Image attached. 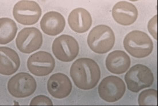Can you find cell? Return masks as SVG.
<instances>
[{
    "mask_svg": "<svg viewBox=\"0 0 158 106\" xmlns=\"http://www.w3.org/2000/svg\"><path fill=\"white\" fill-rule=\"evenodd\" d=\"M70 76L75 86L81 90L94 88L101 78L98 65L93 59L81 58L75 61L70 68Z\"/></svg>",
    "mask_w": 158,
    "mask_h": 106,
    "instance_id": "6da1fadb",
    "label": "cell"
},
{
    "mask_svg": "<svg viewBox=\"0 0 158 106\" xmlns=\"http://www.w3.org/2000/svg\"><path fill=\"white\" fill-rule=\"evenodd\" d=\"M123 44L127 51L137 58L148 56L154 49L153 42L148 35L139 30L128 33L125 36Z\"/></svg>",
    "mask_w": 158,
    "mask_h": 106,
    "instance_id": "7a4b0ae2",
    "label": "cell"
},
{
    "mask_svg": "<svg viewBox=\"0 0 158 106\" xmlns=\"http://www.w3.org/2000/svg\"><path fill=\"white\" fill-rule=\"evenodd\" d=\"M115 36L110 27L105 25L96 26L87 37V44L93 51L105 54L110 51L114 45Z\"/></svg>",
    "mask_w": 158,
    "mask_h": 106,
    "instance_id": "3957f363",
    "label": "cell"
},
{
    "mask_svg": "<svg viewBox=\"0 0 158 106\" xmlns=\"http://www.w3.org/2000/svg\"><path fill=\"white\" fill-rule=\"evenodd\" d=\"M125 81L128 90L138 93L152 86L154 81V74L148 67L137 64L132 66L125 74Z\"/></svg>",
    "mask_w": 158,
    "mask_h": 106,
    "instance_id": "277c9868",
    "label": "cell"
},
{
    "mask_svg": "<svg viewBox=\"0 0 158 106\" xmlns=\"http://www.w3.org/2000/svg\"><path fill=\"white\" fill-rule=\"evenodd\" d=\"M52 49L55 57L64 62L73 61L79 51V44L77 40L71 36L65 34L55 39Z\"/></svg>",
    "mask_w": 158,
    "mask_h": 106,
    "instance_id": "5b68a950",
    "label": "cell"
},
{
    "mask_svg": "<svg viewBox=\"0 0 158 106\" xmlns=\"http://www.w3.org/2000/svg\"><path fill=\"white\" fill-rule=\"evenodd\" d=\"M37 84L35 78L27 73H19L11 78L8 83L9 94L17 98L28 97L35 93Z\"/></svg>",
    "mask_w": 158,
    "mask_h": 106,
    "instance_id": "8992f818",
    "label": "cell"
},
{
    "mask_svg": "<svg viewBox=\"0 0 158 106\" xmlns=\"http://www.w3.org/2000/svg\"><path fill=\"white\" fill-rule=\"evenodd\" d=\"M13 15L19 23L24 25H32L39 20L42 9L35 1L23 0L15 5Z\"/></svg>",
    "mask_w": 158,
    "mask_h": 106,
    "instance_id": "52a82bcc",
    "label": "cell"
},
{
    "mask_svg": "<svg viewBox=\"0 0 158 106\" xmlns=\"http://www.w3.org/2000/svg\"><path fill=\"white\" fill-rule=\"evenodd\" d=\"M125 83L121 79L114 75L105 78L98 86L100 98L109 103L119 100L125 94Z\"/></svg>",
    "mask_w": 158,
    "mask_h": 106,
    "instance_id": "ba28073f",
    "label": "cell"
},
{
    "mask_svg": "<svg viewBox=\"0 0 158 106\" xmlns=\"http://www.w3.org/2000/svg\"><path fill=\"white\" fill-rule=\"evenodd\" d=\"M43 36L39 29L25 28L19 33L16 40L17 47L21 53L30 54L40 49L43 44Z\"/></svg>",
    "mask_w": 158,
    "mask_h": 106,
    "instance_id": "9c48e42d",
    "label": "cell"
},
{
    "mask_svg": "<svg viewBox=\"0 0 158 106\" xmlns=\"http://www.w3.org/2000/svg\"><path fill=\"white\" fill-rule=\"evenodd\" d=\"M27 67L33 75L44 77L52 72L55 67V61L50 53L40 51L29 57Z\"/></svg>",
    "mask_w": 158,
    "mask_h": 106,
    "instance_id": "30bf717a",
    "label": "cell"
},
{
    "mask_svg": "<svg viewBox=\"0 0 158 106\" xmlns=\"http://www.w3.org/2000/svg\"><path fill=\"white\" fill-rule=\"evenodd\" d=\"M47 87L51 96L56 99H63L70 94L73 87L69 78L64 74L58 73L50 77Z\"/></svg>",
    "mask_w": 158,
    "mask_h": 106,
    "instance_id": "8fae6325",
    "label": "cell"
},
{
    "mask_svg": "<svg viewBox=\"0 0 158 106\" xmlns=\"http://www.w3.org/2000/svg\"><path fill=\"white\" fill-rule=\"evenodd\" d=\"M112 16L118 24L123 26L133 24L138 17L136 7L127 1H120L114 5Z\"/></svg>",
    "mask_w": 158,
    "mask_h": 106,
    "instance_id": "7c38bea8",
    "label": "cell"
},
{
    "mask_svg": "<svg viewBox=\"0 0 158 106\" xmlns=\"http://www.w3.org/2000/svg\"><path fill=\"white\" fill-rule=\"evenodd\" d=\"M66 26L64 17L56 12L46 13L40 21V27L43 32L50 36H55L62 33Z\"/></svg>",
    "mask_w": 158,
    "mask_h": 106,
    "instance_id": "4fadbf2b",
    "label": "cell"
},
{
    "mask_svg": "<svg viewBox=\"0 0 158 106\" xmlns=\"http://www.w3.org/2000/svg\"><path fill=\"white\" fill-rule=\"evenodd\" d=\"M20 66V59L17 53L8 47H0V73L10 75L15 73Z\"/></svg>",
    "mask_w": 158,
    "mask_h": 106,
    "instance_id": "5bb4252c",
    "label": "cell"
},
{
    "mask_svg": "<svg viewBox=\"0 0 158 106\" xmlns=\"http://www.w3.org/2000/svg\"><path fill=\"white\" fill-rule=\"evenodd\" d=\"M68 22L74 32L77 33H86L92 26V16L86 9L78 8L74 9L70 13Z\"/></svg>",
    "mask_w": 158,
    "mask_h": 106,
    "instance_id": "9a60e30c",
    "label": "cell"
},
{
    "mask_svg": "<svg viewBox=\"0 0 158 106\" xmlns=\"http://www.w3.org/2000/svg\"><path fill=\"white\" fill-rule=\"evenodd\" d=\"M105 64L109 72L114 74H122L129 69L131 59L124 51L115 50L109 54Z\"/></svg>",
    "mask_w": 158,
    "mask_h": 106,
    "instance_id": "2e32d148",
    "label": "cell"
},
{
    "mask_svg": "<svg viewBox=\"0 0 158 106\" xmlns=\"http://www.w3.org/2000/svg\"><path fill=\"white\" fill-rule=\"evenodd\" d=\"M0 44L6 45L13 41L17 32V25L14 21L9 18L0 19Z\"/></svg>",
    "mask_w": 158,
    "mask_h": 106,
    "instance_id": "e0dca14e",
    "label": "cell"
},
{
    "mask_svg": "<svg viewBox=\"0 0 158 106\" xmlns=\"http://www.w3.org/2000/svg\"><path fill=\"white\" fill-rule=\"evenodd\" d=\"M158 98L157 90H144L139 95L138 103L139 106H157Z\"/></svg>",
    "mask_w": 158,
    "mask_h": 106,
    "instance_id": "ac0fdd59",
    "label": "cell"
},
{
    "mask_svg": "<svg viewBox=\"0 0 158 106\" xmlns=\"http://www.w3.org/2000/svg\"><path fill=\"white\" fill-rule=\"evenodd\" d=\"M30 106H52L53 103L50 98L45 95H38L33 98Z\"/></svg>",
    "mask_w": 158,
    "mask_h": 106,
    "instance_id": "d6986e66",
    "label": "cell"
},
{
    "mask_svg": "<svg viewBox=\"0 0 158 106\" xmlns=\"http://www.w3.org/2000/svg\"><path fill=\"white\" fill-rule=\"evenodd\" d=\"M148 29L151 36L158 40V15H155L150 20L148 24Z\"/></svg>",
    "mask_w": 158,
    "mask_h": 106,
    "instance_id": "ffe728a7",
    "label": "cell"
}]
</instances>
